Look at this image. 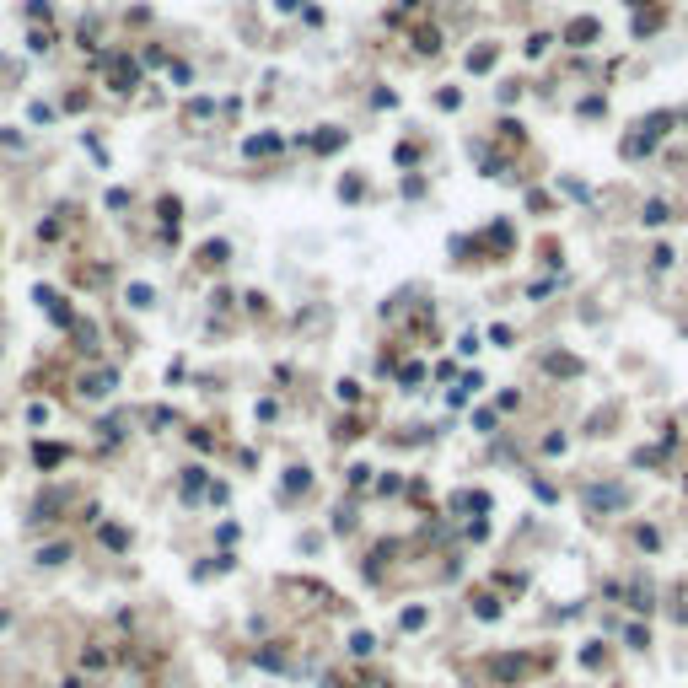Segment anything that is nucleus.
I'll return each mask as SVG.
<instances>
[{
	"label": "nucleus",
	"instance_id": "nucleus-7",
	"mask_svg": "<svg viewBox=\"0 0 688 688\" xmlns=\"http://www.w3.org/2000/svg\"><path fill=\"white\" fill-rule=\"evenodd\" d=\"M33 457H38V468H54V462H60V457H65V447H38V452H33Z\"/></svg>",
	"mask_w": 688,
	"mask_h": 688
},
{
	"label": "nucleus",
	"instance_id": "nucleus-11",
	"mask_svg": "<svg viewBox=\"0 0 688 688\" xmlns=\"http://www.w3.org/2000/svg\"><path fill=\"white\" fill-rule=\"evenodd\" d=\"M129 302L134 307H151V285H129Z\"/></svg>",
	"mask_w": 688,
	"mask_h": 688
},
{
	"label": "nucleus",
	"instance_id": "nucleus-9",
	"mask_svg": "<svg viewBox=\"0 0 688 688\" xmlns=\"http://www.w3.org/2000/svg\"><path fill=\"white\" fill-rule=\"evenodd\" d=\"M199 258H205V264H226V242H205V253H199Z\"/></svg>",
	"mask_w": 688,
	"mask_h": 688
},
{
	"label": "nucleus",
	"instance_id": "nucleus-10",
	"mask_svg": "<svg viewBox=\"0 0 688 688\" xmlns=\"http://www.w3.org/2000/svg\"><path fill=\"white\" fill-rule=\"evenodd\" d=\"M339 140H344V134H339V129H328V134H317V140H312V145H317V151H334V145H339Z\"/></svg>",
	"mask_w": 688,
	"mask_h": 688
},
{
	"label": "nucleus",
	"instance_id": "nucleus-12",
	"mask_svg": "<svg viewBox=\"0 0 688 688\" xmlns=\"http://www.w3.org/2000/svg\"><path fill=\"white\" fill-rule=\"evenodd\" d=\"M420 48H430V54L441 48V38H435V27H420Z\"/></svg>",
	"mask_w": 688,
	"mask_h": 688
},
{
	"label": "nucleus",
	"instance_id": "nucleus-8",
	"mask_svg": "<svg viewBox=\"0 0 688 688\" xmlns=\"http://www.w3.org/2000/svg\"><path fill=\"white\" fill-rule=\"evenodd\" d=\"M495 65V48H479V54H468V70H489Z\"/></svg>",
	"mask_w": 688,
	"mask_h": 688
},
{
	"label": "nucleus",
	"instance_id": "nucleus-1",
	"mask_svg": "<svg viewBox=\"0 0 688 688\" xmlns=\"http://www.w3.org/2000/svg\"><path fill=\"white\" fill-rule=\"evenodd\" d=\"M597 33H603V27H597V22H592V16H576V22H570V27H565V43H576V48H586V43H592V38H597Z\"/></svg>",
	"mask_w": 688,
	"mask_h": 688
},
{
	"label": "nucleus",
	"instance_id": "nucleus-4",
	"mask_svg": "<svg viewBox=\"0 0 688 688\" xmlns=\"http://www.w3.org/2000/svg\"><path fill=\"white\" fill-rule=\"evenodd\" d=\"M662 221H672V210H667L662 199H651V205H645V226H662Z\"/></svg>",
	"mask_w": 688,
	"mask_h": 688
},
{
	"label": "nucleus",
	"instance_id": "nucleus-6",
	"mask_svg": "<svg viewBox=\"0 0 688 688\" xmlns=\"http://www.w3.org/2000/svg\"><path fill=\"white\" fill-rule=\"evenodd\" d=\"M592 506H624V489H592Z\"/></svg>",
	"mask_w": 688,
	"mask_h": 688
},
{
	"label": "nucleus",
	"instance_id": "nucleus-2",
	"mask_svg": "<svg viewBox=\"0 0 688 688\" xmlns=\"http://www.w3.org/2000/svg\"><path fill=\"white\" fill-rule=\"evenodd\" d=\"M113 70V92H129L134 81H140V70H134V65H124V60H102Z\"/></svg>",
	"mask_w": 688,
	"mask_h": 688
},
{
	"label": "nucleus",
	"instance_id": "nucleus-5",
	"mask_svg": "<svg viewBox=\"0 0 688 688\" xmlns=\"http://www.w3.org/2000/svg\"><path fill=\"white\" fill-rule=\"evenodd\" d=\"M275 134H258V140H248V157H269V151H275Z\"/></svg>",
	"mask_w": 688,
	"mask_h": 688
},
{
	"label": "nucleus",
	"instance_id": "nucleus-3",
	"mask_svg": "<svg viewBox=\"0 0 688 688\" xmlns=\"http://www.w3.org/2000/svg\"><path fill=\"white\" fill-rule=\"evenodd\" d=\"M38 302L54 312V323H70V307H65V296H54V290H38Z\"/></svg>",
	"mask_w": 688,
	"mask_h": 688
}]
</instances>
